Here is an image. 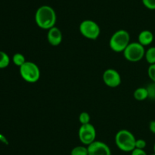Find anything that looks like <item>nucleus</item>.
<instances>
[{
    "instance_id": "0eeeda50",
    "label": "nucleus",
    "mask_w": 155,
    "mask_h": 155,
    "mask_svg": "<svg viewBox=\"0 0 155 155\" xmlns=\"http://www.w3.org/2000/svg\"><path fill=\"white\" fill-rule=\"evenodd\" d=\"M78 136L80 142L83 145L88 146L95 141L96 138V129L91 123L81 125L78 131Z\"/></svg>"
},
{
    "instance_id": "f257e3e1",
    "label": "nucleus",
    "mask_w": 155,
    "mask_h": 155,
    "mask_svg": "<svg viewBox=\"0 0 155 155\" xmlns=\"http://www.w3.org/2000/svg\"><path fill=\"white\" fill-rule=\"evenodd\" d=\"M57 15L54 9L49 5H42L36 10L35 21L39 28L48 30L55 26Z\"/></svg>"
},
{
    "instance_id": "2eb2a0df",
    "label": "nucleus",
    "mask_w": 155,
    "mask_h": 155,
    "mask_svg": "<svg viewBox=\"0 0 155 155\" xmlns=\"http://www.w3.org/2000/svg\"><path fill=\"white\" fill-rule=\"evenodd\" d=\"M71 155H89L88 147L86 145H78L71 150Z\"/></svg>"
},
{
    "instance_id": "9d476101",
    "label": "nucleus",
    "mask_w": 155,
    "mask_h": 155,
    "mask_svg": "<svg viewBox=\"0 0 155 155\" xmlns=\"http://www.w3.org/2000/svg\"><path fill=\"white\" fill-rule=\"evenodd\" d=\"M62 39H63V35H62L61 30L58 27L54 26L48 30L47 40L50 45L53 46H58L61 43Z\"/></svg>"
},
{
    "instance_id": "393cba45",
    "label": "nucleus",
    "mask_w": 155,
    "mask_h": 155,
    "mask_svg": "<svg viewBox=\"0 0 155 155\" xmlns=\"http://www.w3.org/2000/svg\"><path fill=\"white\" fill-rule=\"evenodd\" d=\"M151 155H155V153H153V154H151Z\"/></svg>"
},
{
    "instance_id": "5701e85b",
    "label": "nucleus",
    "mask_w": 155,
    "mask_h": 155,
    "mask_svg": "<svg viewBox=\"0 0 155 155\" xmlns=\"http://www.w3.org/2000/svg\"><path fill=\"white\" fill-rule=\"evenodd\" d=\"M149 129L153 134H155V120H152L149 123Z\"/></svg>"
},
{
    "instance_id": "4be33fe9",
    "label": "nucleus",
    "mask_w": 155,
    "mask_h": 155,
    "mask_svg": "<svg viewBox=\"0 0 155 155\" xmlns=\"http://www.w3.org/2000/svg\"><path fill=\"white\" fill-rule=\"evenodd\" d=\"M131 155H148L144 149L135 148L133 151L131 152Z\"/></svg>"
},
{
    "instance_id": "ddd939ff",
    "label": "nucleus",
    "mask_w": 155,
    "mask_h": 155,
    "mask_svg": "<svg viewBox=\"0 0 155 155\" xmlns=\"http://www.w3.org/2000/svg\"><path fill=\"white\" fill-rule=\"evenodd\" d=\"M145 58L149 65L155 64V46L149 47L148 50H145Z\"/></svg>"
},
{
    "instance_id": "a211bd4d",
    "label": "nucleus",
    "mask_w": 155,
    "mask_h": 155,
    "mask_svg": "<svg viewBox=\"0 0 155 155\" xmlns=\"http://www.w3.org/2000/svg\"><path fill=\"white\" fill-rule=\"evenodd\" d=\"M148 93V98L151 100H155V82H152L147 87Z\"/></svg>"
},
{
    "instance_id": "f3484780",
    "label": "nucleus",
    "mask_w": 155,
    "mask_h": 155,
    "mask_svg": "<svg viewBox=\"0 0 155 155\" xmlns=\"http://www.w3.org/2000/svg\"><path fill=\"white\" fill-rule=\"evenodd\" d=\"M91 116L89 112H82L79 115V121L81 125H86L90 123Z\"/></svg>"
},
{
    "instance_id": "39448f33",
    "label": "nucleus",
    "mask_w": 155,
    "mask_h": 155,
    "mask_svg": "<svg viewBox=\"0 0 155 155\" xmlns=\"http://www.w3.org/2000/svg\"><path fill=\"white\" fill-rule=\"evenodd\" d=\"M124 56L126 60L131 62H137L145 57V46L139 42L130 43L124 52Z\"/></svg>"
},
{
    "instance_id": "dca6fc26",
    "label": "nucleus",
    "mask_w": 155,
    "mask_h": 155,
    "mask_svg": "<svg viewBox=\"0 0 155 155\" xmlns=\"http://www.w3.org/2000/svg\"><path fill=\"white\" fill-rule=\"evenodd\" d=\"M12 62H13V63L15 64L16 66L20 68V67H21L23 64L25 63L27 61H26L25 56H24L22 53H17L12 56Z\"/></svg>"
},
{
    "instance_id": "20e7f679",
    "label": "nucleus",
    "mask_w": 155,
    "mask_h": 155,
    "mask_svg": "<svg viewBox=\"0 0 155 155\" xmlns=\"http://www.w3.org/2000/svg\"><path fill=\"white\" fill-rule=\"evenodd\" d=\"M20 74L23 80L28 83H36L39 80L41 71L35 62L27 61L19 68Z\"/></svg>"
},
{
    "instance_id": "4468645a",
    "label": "nucleus",
    "mask_w": 155,
    "mask_h": 155,
    "mask_svg": "<svg viewBox=\"0 0 155 155\" xmlns=\"http://www.w3.org/2000/svg\"><path fill=\"white\" fill-rule=\"evenodd\" d=\"M11 62L10 57L4 51L0 50V69L7 68Z\"/></svg>"
},
{
    "instance_id": "1a4fd4ad",
    "label": "nucleus",
    "mask_w": 155,
    "mask_h": 155,
    "mask_svg": "<svg viewBox=\"0 0 155 155\" xmlns=\"http://www.w3.org/2000/svg\"><path fill=\"white\" fill-rule=\"evenodd\" d=\"M87 147L89 155H111L110 147L103 141L95 140Z\"/></svg>"
},
{
    "instance_id": "6e6552de",
    "label": "nucleus",
    "mask_w": 155,
    "mask_h": 155,
    "mask_svg": "<svg viewBox=\"0 0 155 155\" xmlns=\"http://www.w3.org/2000/svg\"><path fill=\"white\" fill-rule=\"evenodd\" d=\"M102 79L105 85L109 88H117L120 85L122 79L120 74L114 68H107L103 72Z\"/></svg>"
},
{
    "instance_id": "6ab92c4d",
    "label": "nucleus",
    "mask_w": 155,
    "mask_h": 155,
    "mask_svg": "<svg viewBox=\"0 0 155 155\" xmlns=\"http://www.w3.org/2000/svg\"><path fill=\"white\" fill-rule=\"evenodd\" d=\"M148 75L151 81L155 82V64L149 65L148 68Z\"/></svg>"
},
{
    "instance_id": "9b49d317",
    "label": "nucleus",
    "mask_w": 155,
    "mask_h": 155,
    "mask_svg": "<svg viewBox=\"0 0 155 155\" xmlns=\"http://www.w3.org/2000/svg\"><path fill=\"white\" fill-rule=\"evenodd\" d=\"M154 39V36L152 32L149 30H144L139 33L138 36V42L143 46L151 45Z\"/></svg>"
},
{
    "instance_id": "423d86ee",
    "label": "nucleus",
    "mask_w": 155,
    "mask_h": 155,
    "mask_svg": "<svg viewBox=\"0 0 155 155\" xmlns=\"http://www.w3.org/2000/svg\"><path fill=\"white\" fill-rule=\"evenodd\" d=\"M79 29L82 36L86 39L92 40L98 39L101 33L99 25L98 23L92 20L88 19L83 21L79 26Z\"/></svg>"
},
{
    "instance_id": "7ed1b4c3",
    "label": "nucleus",
    "mask_w": 155,
    "mask_h": 155,
    "mask_svg": "<svg viewBox=\"0 0 155 155\" xmlns=\"http://www.w3.org/2000/svg\"><path fill=\"white\" fill-rule=\"evenodd\" d=\"M130 43V35L127 30L120 29L112 34L109 40L110 48L116 53H123Z\"/></svg>"
},
{
    "instance_id": "aec40b11",
    "label": "nucleus",
    "mask_w": 155,
    "mask_h": 155,
    "mask_svg": "<svg viewBox=\"0 0 155 155\" xmlns=\"http://www.w3.org/2000/svg\"><path fill=\"white\" fill-rule=\"evenodd\" d=\"M142 4L150 10H155V0H142Z\"/></svg>"
},
{
    "instance_id": "f8f14e48",
    "label": "nucleus",
    "mask_w": 155,
    "mask_h": 155,
    "mask_svg": "<svg viewBox=\"0 0 155 155\" xmlns=\"http://www.w3.org/2000/svg\"><path fill=\"white\" fill-rule=\"evenodd\" d=\"M133 97L138 101H143L148 98V90L146 88H143V87L136 88L133 93Z\"/></svg>"
},
{
    "instance_id": "412c9836",
    "label": "nucleus",
    "mask_w": 155,
    "mask_h": 155,
    "mask_svg": "<svg viewBox=\"0 0 155 155\" xmlns=\"http://www.w3.org/2000/svg\"><path fill=\"white\" fill-rule=\"evenodd\" d=\"M147 143L146 141L142 138H139V139H136V148H139V149H144L146 147Z\"/></svg>"
},
{
    "instance_id": "f03ea898",
    "label": "nucleus",
    "mask_w": 155,
    "mask_h": 155,
    "mask_svg": "<svg viewBox=\"0 0 155 155\" xmlns=\"http://www.w3.org/2000/svg\"><path fill=\"white\" fill-rule=\"evenodd\" d=\"M115 143L118 148L124 152H132L136 148V138L130 131L121 129L115 135Z\"/></svg>"
},
{
    "instance_id": "b1692460",
    "label": "nucleus",
    "mask_w": 155,
    "mask_h": 155,
    "mask_svg": "<svg viewBox=\"0 0 155 155\" xmlns=\"http://www.w3.org/2000/svg\"><path fill=\"white\" fill-rule=\"evenodd\" d=\"M153 150H154V153H155V142L154 144V147H153Z\"/></svg>"
}]
</instances>
